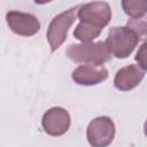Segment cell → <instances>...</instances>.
I'll return each instance as SVG.
<instances>
[{"mask_svg":"<svg viewBox=\"0 0 147 147\" xmlns=\"http://www.w3.org/2000/svg\"><path fill=\"white\" fill-rule=\"evenodd\" d=\"M65 54L76 63L90 65H103L111 59V54L105 41L72 44L67 48Z\"/></svg>","mask_w":147,"mask_h":147,"instance_id":"6da1fadb","label":"cell"},{"mask_svg":"<svg viewBox=\"0 0 147 147\" xmlns=\"http://www.w3.org/2000/svg\"><path fill=\"white\" fill-rule=\"evenodd\" d=\"M139 37L127 26H113L105 41L110 54L117 59H126L137 47Z\"/></svg>","mask_w":147,"mask_h":147,"instance_id":"7a4b0ae2","label":"cell"},{"mask_svg":"<svg viewBox=\"0 0 147 147\" xmlns=\"http://www.w3.org/2000/svg\"><path fill=\"white\" fill-rule=\"evenodd\" d=\"M78 7L79 5L71 7L68 10L60 13L51 21L48 29H47L46 37H47V41L51 46L52 52H55L67 39L68 31L77 17Z\"/></svg>","mask_w":147,"mask_h":147,"instance_id":"3957f363","label":"cell"},{"mask_svg":"<svg viewBox=\"0 0 147 147\" xmlns=\"http://www.w3.org/2000/svg\"><path fill=\"white\" fill-rule=\"evenodd\" d=\"M77 17L80 23L91 25L93 28L103 29L111 20V8L106 1H92L79 5Z\"/></svg>","mask_w":147,"mask_h":147,"instance_id":"277c9868","label":"cell"},{"mask_svg":"<svg viewBox=\"0 0 147 147\" xmlns=\"http://www.w3.org/2000/svg\"><path fill=\"white\" fill-rule=\"evenodd\" d=\"M115 137V124L108 116L93 118L86 129V138L92 147H107Z\"/></svg>","mask_w":147,"mask_h":147,"instance_id":"5b68a950","label":"cell"},{"mask_svg":"<svg viewBox=\"0 0 147 147\" xmlns=\"http://www.w3.org/2000/svg\"><path fill=\"white\" fill-rule=\"evenodd\" d=\"M70 115L62 107H52L42 115L41 125L44 131L52 137L63 136L70 127Z\"/></svg>","mask_w":147,"mask_h":147,"instance_id":"8992f818","label":"cell"},{"mask_svg":"<svg viewBox=\"0 0 147 147\" xmlns=\"http://www.w3.org/2000/svg\"><path fill=\"white\" fill-rule=\"evenodd\" d=\"M6 22L14 33L23 37H31L40 30L39 20L29 13L9 10L6 14Z\"/></svg>","mask_w":147,"mask_h":147,"instance_id":"52a82bcc","label":"cell"},{"mask_svg":"<svg viewBox=\"0 0 147 147\" xmlns=\"http://www.w3.org/2000/svg\"><path fill=\"white\" fill-rule=\"evenodd\" d=\"M72 80L83 86H93L102 83L108 78V70L103 65L82 64L71 74Z\"/></svg>","mask_w":147,"mask_h":147,"instance_id":"ba28073f","label":"cell"},{"mask_svg":"<svg viewBox=\"0 0 147 147\" xmlns=\"http://www.w3.org/2000/svg\"><path fill=\"white\" fill-rule=\"evenodd\" d=\"M146 70L139 64H129L121 68L114 78V86L123 92L137 87L144 79Z\"/></svg>","mask_w":147,"mask_h":147,"instance_id":"9c48e42d","label":"cell"},{"mask_svg":"<svg viewBox=\"0 0 147 147\" xmlns=\"http://www.w3.org/2000/svg\"><path fill=\"white\" fill-rule=\"evenodd\" d=\"M124 13L132 18L144 17L147 11V2L144 0H124L122 1Z\"/></svg>","mask_w":147,"mask_h":147,"instance_id":"30bf717a","label":"cell"},{"mask_svg":"<svg viewBox=\"0 0 147 147\" xmlns=\"http://www.w3.org/2000/svg\"><path fill=\"white\" fill-rule=\"evenodd\" d=\"M101 31H102V29L93 28L91 25L79 22V24L74 30V37L76 39L80 40L82 42H91L93 39H95L101 33Z\"/></svg>","mask_w":147,"mask_h":147,"instance_id":"8fae6325","label":"cell"},{"mask_svg":"<svg viewBox=\"0 0 147 147\" xmlns=\"http://www.w3.org/2000/svg\"><path fill=\"white\" fill-rule=\"evenodd\" d=\"M126 26L129 29H131L133 32H136L138 34V37H145L146 34V20L144 17H139V18H131L130 21H127Z\"/></svg>","mask_w":147,"mask_h":147,"instance_id":"7c38bea8","label":"cell"},{"mask_svg":"<svg viewBox=\"0 0 147 147\" xmlns=\"http://www.w3.org/2000/svg\"><path fill=\"white\" fill-rule=\"evenodd\" d=\"M145 46H146V44L144 42L142 45H141V48H140V51L137 53V56H136V60L139 62V65L142 68V69H145L146 70V63H145V59H144V52H145Z\"/></svg>","mask_w":147,"mask_h":147,"instance_id":"4fadbf2b","label":"cell"}]
</instances>
